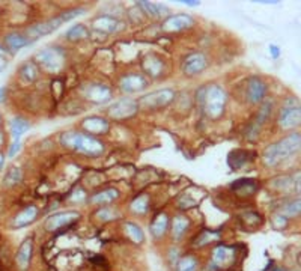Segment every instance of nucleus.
<instances>
[{
  "mask_svg": "<svg viewBox=\"0 0 301 271\" xmlns=\"http://www.w3.org/2000/svg\"><path fill=\"white\" fill-rule=\"evenodd\" d=\"M59 142L62 146L86 157H101L105 151L104 143L90 134L80 131H65L60 134Z\"/></svg>",
  "mask_w": 301,
  "mask_h": 271,
  "instance_id": "f257e3e1",
  "label": "nucleus"
},
{
  "mask_svg": "<svg viewBox=\"0 0 301 271\" xmlns=\"http://www.w3.org/2000/svg\"><path fill=\"white\" fill-rule=\"evenodd\" d=\"M301 148V136L300 133H291L289 136L268 145L264 149V163L268 167H274L285 160L292 158L298 154Z\"/></svg>",
  "mask_w": 301,
  "mask_h": 271,
  "instance_id": "f03ea898",
  "label": "nucleus"
},
{
  "mask_svg": "<svg viewBox=\"0 0 301 271\" xmlns=\"http://www.w3.org/2000/svg\"><path fill=\"white\" fill-rule=\"evenodd\" d=\"M86 14V9L83 8H75V9H71V11H65L59 15L53 17L47 21H41V23H36V24H32L30 27H27L26 29V36L29 38L30 41H35L41 36H45L51 32H54L56 29H59L60 26H63L65 23L71 21L73 18L78 17V15H83Z\"/></svg>",
  "mask_w": 301,
  "mask_h": 271,
  "instance_id": "7ed1b4c3",
  "label": "nucleus"
},
{
  "mask_svg": "<svg viewBox=\"0 0 301 271\" xmlns=\"http://www.w3.org/2000/svg\"><path fill=\"white\" fill-rule=\"evenodd\" d=\"M227 95L226 90L218 85H210L203 88L200 92V103L203 107V113L210 119H218L225 113Z\"/></svg>",
  "mask_w": 301,
  "mask_h": 271,
  "instance_id": "20e7f679",
  "label": "nucleus"
},
{
  "mask_svg": "<svg viewBox=\"0 0 301 271\" xmlns=\"http://www.w3.org/2000/svg\"><path fill=\"white\" fill-rule=\"evenodd\" d=\"M35 60L48 73H59L65 65V51L60 47H45L36 53Z\"/></svg>",
  "mask_w": 301,
  "mask_h": 271,
  "instance_id": "39448f33",
  "label": "nucleus"
},
{
  "mask_svg": "<svg viewBox=\"0 0 301 271\" xmlns=\"http://www.w3.org/2000/svg\"><path fill=\"white\" fill-rule=\"evenodd\" d=\"M301 124V107L295 97L288 98L279 113V125L282 130H295Z\"/></svg>",
  "mask_w": 301,
  "mask_h": 271,
  "instance_id": "423d86ee",
  "label": "nucleus"
},
{
  "mask_svg": "<svg viewBox=\"0 0 301 271\" xmlns=\"http://www.w3.org/2000/svg\"><path fill=\"white\" fill-rule=\"evenodd\" d=\"M175 100V90L173 89H160L155 92H149L139 100V103L146 108H161L166 107Z\"/></svg>",
  "mask_w": 301,
  "mask_h": 271,
  "instance_id": "0eeeda50",
  "label": "nucleus"
},
{
  "mask_svg": "<svg viewBox=\"0 0 301 271\" xmlns=\"http://www.w3.org/2000/svg\"><path fill=\"white\" fill-rule=\"evenodd\" d=\"M139 110V103L131 98H120L119 101L113 103L110 107H108V116L113 119H128L133 118Z\"/></svg>",
  "mask_w": 301,
  "mask_h": 271,
  "instance_id": "6e6552de",
  "label": "nucleus"
},
{
  "mask_svg": "<svg viewBox=\"0 0 301 271\" xmlns=\"http://www.w3.org/2000/svg\"><path fill=\"white\" fill-rule=\"evenodd\" d=\"M83 95H85V98L88 101L95 103V104H104V103H108L113 98L112 89L108 86H105V85H101V83L86 85L83 88Z\"/></svg>",
  "mask_w": 301,
  "mask_h": 271,
  "instance_id": "1a4fd4ad",
  "label": "nucleus"
},
{
  "mask_svg": "<svg viewBox=\"0 0 301 271\" xmlns=\"http://www.w3.org/2000/svg\"><path fill=\"white\" fill-rule=\"evenodd\" d=\"M119 88L127 93L142 92L148 88V78L146 75L139 73H130L119 78Z\"/></svg>",
  "mask_w": 301,
  "mask_h": 271,
  "instance_id": "9d476101",
  "label": "nucleus"
},
{
  "mask_svg": "<svg viewBox=\"0 0 301 271\" xmlns=\"http://www.w3.org/2000/svg\"><path fill=\"white\" fill-rule=\"evenodd\" d=\"M195 26V20L188 14H176V15L169 17L166 21L163 23V30L164 32H181L185 29H190V27Z\"/></svg>",
  "mask_w": 301,
  "mask_h": 271,
  "instance_id": "9b49d317",
  "label": "nucleus"
},
{
  "mask_svg": "<svg viewBox=\"0 0 301 271\" xmlns=\"http://www.w3.org/2000/svg\"><path fill=\"white\" fill-rule=\"evenodd\" d=\"M208 65V60L203 53H191L182 62V71L185 75H196L202 73Z\"/></svg>",
  "mask_w": 301,
  "mask_h": 271,
  "instance_id": "f8f14e48",
  "label": "nucleus"
},
{
  "mask_svg": "<svg viewBox=\"0 0 301 271\" xmlns=\"http://www.w3.org/2000/svg\"><path fill=\"white\" fill-rule=\"evenodd\" d=\"M80 219V214L77 211H68V212H58L51 217H48L47 222H45V229L53 232V230H58V229H62L68 225L74 223L75 220Z\"/></svg>",
  "mask_w": 301,
  "mask_h": 271,
  "instance_id": "ddd939ff",
  "label": "nucleus"
},
{
  "mask_svg": "<svg viewBox=\"0 0 301 271\" xmlns=\"http://www.w3.org/2000/svg\"><path fill=\"white\" fill-rule=\"evenodd\" d=\"M267 93V85L262 78L259 77H252L247 83V90H245V95H247V101L249 103H261Z\"/></svg>",
  "mask_w": 301,
  "mask_h": 271,
  "instance_id": "4468645a",
  "label": "nucleus"
},
{
  "mask_svg": "<svg viewBox=\"0 0 301 271\" xmlns=\"http://www.w3.org/2000/svg\"><path fill=\"white\" fill-rule=\"evenodd\" d=\"M142 66H143V71L152 78H157L163 74L164 71V62L160 56L157 54L150 53V54H146L142 60Z\"/></svg>",
  "mask_w": 301,
  "mask_h": 271,
  "instance_id": "2eb2a0df",
  "label": "nucleus"
},
{
  "mask_svg": "<svg viewBox=\"0 0 301 271\" xmlns=\"http://www.w3.org/2000/svg\"><path fill=\"white\" fill-rule=\"evenodd\" d=\"M81 127L85 128V131H88L90 134H105L108 130H110L108 120H105L104 118H100V116L86 118L83 122H81Z\"/></svg>",
  "mask_w": 301,
  "mask_h": 271,
  "instance_id": "dca6fc26",
  "label": "nucleus"
},
{
  "mask_svg": "<svg viewBox=\"0 0 301 271\" xmlns=\"http://www.w3.org/2000/svg\"><path fill=\"white\" fill-rule=\"evenodd\" d=\"M274 188L282 190V192H295L300 193V172H295L291 176H282L279 180L272 181Z\"/></svg>",
  "mask_w": 301,
  "mask_h": 271,
  "instance_id": "f3484780",
  "label": "nucleus"
},
{
  "mask_svg": "<svg viewBox=\"0 0 301 271\" xmlns=\"http://www.w3.org/2000/svg\"><path fill=\"white\" fill-rule=\"evenodd\" d=\"M234 257V250L226 246H217L212 250V259H211V268H220L229 264V261Z\"/></svg>",
  "mask_w": 301,
  "mask_h": 271,
  "instance_id": "a211bd4d",
  "label": "nucleus"
},
{
  "mask_svg": "<svg viewBox=\"0 0 301 271\" xmlns=\"http://www.w3.org/2000/svg\"><path fill=\"white\" fill-rule=\"evenodd\" d=\"M32 247H33V240L32 238H26L24 242L20 246L18 252H17V256H15V261H17V265L20 267V270H27L30 264V257H32Z\"/></svg>",
  "mask_w": 301,
  "mask_h": 271,
  "instance_id": "6ab92c4d",
  "label": "nucleus"
},
{
  "mask_svg": "<svg viewBox=\"0 0 301 271\" xmlns=\"http://www.w3.org/2000/svg\"><path fill=\"white\" fill-rule=\"evenodd\" d=\"M5 44H6L8 50L18 51V50H21L24 47H29L32 44V41L27 38L26 35H23V33L12 32V33H8L5 36Z\"/></svg>",
  "mask_w": 301,
  "mask_h": 271,
  "instance_id": "aec40b11",
  "label": "nucleus"
},
{
  "mask_svg": "<svg viewBox=\"0 0 301 271\" xmlns=\"http://www.w3.org/2000/svg\"><path fill=\"white\" fill-rule=\"evenodd\" d=\"M93 29L97 32H103V33H112V32H116L119 29V20L113 18V17H108V15H104V17H98L97 20H93L92 23Z\"/></svg>",
  "mask_w": 301,
  "mask_h": 271,
  "instance_id": "412c9836",
  "label": "nucleus"
},
{
  "mask_svg": "<svg viewBox=\"0 0 301 271\" xmlns=\"http://www.w3.org/2000/svg\"><path fill=\"white\" fill-rule=\"evenodd\" d=\"M271 101H265L261 107V110L257 112L256 118H255V122L252 124L250 130H249V137H255V136L257 134V131L261 130V127L264 125V122L268 119L270 113H271Z\"/></svg>",
  "mask_w": 301,
  "mask_h": 271,
  "instance_id": "4be33fe9",
  "label": "nucleus"
},
{
  "mask_svg": "<svg viewBox=\"0 0 301 271\" xmlns=\"http://www.w3.org/2000/svg\"><path fill=\"white\" fill-rule=\"evenodd\" d=\"M38 208L35 205H30V207H26L24 210H21L17 217L14 219V223L12 226L14 227H23V226H27V225H30L36 217H38Z\"/></svg>",
  "mask_w": 301,
  "mask_h": 271,
  "instance_id": "5701e85b",
  "label": "nucleus"
},
{
  "mask_svg": "<svg viewBox=\"0 0 301 271\" xmlns=\"http://www.w3.org/2000/svg\"><path fill=\"white\" fill-rule=\"evenodd\" d=\"M137 5L140 6V9L146 14L148 17H152V18H161V17L167 15V14H169V8H166L164 5H160V3L139 2Z\"/></svg>",
  "mask_w": 301,
  "mask_h": 271,
  "instance_id": "b1692460",
  "label": "nucleus"
},
{
  "mask_svg": "<svg viewBox=\"0 0 301 271\" xmlns=\"http://www.w3.org/2000/svg\"><path fill=\"white\" fill-rule=\"evenodd\" d=\"M167 226H169V217H167V214L161 212L155 217L152 225H150V234H152L155 238H160L166 234Z\"/></svg>",
  "mask_w": 301,
  "mask_h": 271,
  "instance_id": "393cba45",
  "label": "nucleus"
},
{
  "mask_svg": "<svg viewBox=\"0 0 301 271\" xmlns=\"http://www.w3.org/2000/svg\"><path fill=\"white\" fill-rule=\"evenodd\" d=\"M30 128V124L27 120H24L23 118H14L11 120V131H12V139L14 142H20L21 136L29 131Z\"/></svg>",
  "mask_w": 301,
  "mask_h": 271,
  "instance_id": "a878e982",
  "label": "nucleus"
},
{
  "mask_svg": "<svg viewBox=\"0 0 301 271\" xmlns=\"http://www.w3.org/2000/svg\"><path fill=\"white\" fill-rule=\"evenodd\" d=\"M119 192L116 188H107L104 192H100L97 195H93L90 199V203H95V205H103V203H110L115 199H118Z\"/></svg>",
  "mask_w": 301,
  "mask_h": 271,
  "instance_id": "bb28decb",
  "label": "nucleus"
},
{
  "mask_svg": "<svg viewBox=\"0 0 301 271\" xmlns=\"http://www.w3.org/2000/svg\"><path fill=\"white\" fill-rule=\"evenodd\" d=\"M188 219L185 215H176L173 219V223H172V234H173V238L175 240H180L182 238V235L185 234V230L188 227Z\"/></svg>",
  "mask_w": 301,
  "mask_h": 271,
  "instance_id": "cd10ccee",
  "label": "nucleus"
},
{
  "mask_svg": "<svg viewBox=\"0 0 301 271\" xmlns=\"http://www.w3.org/2000/svg\"><path fill=\"white\" fill-rule=\"evenodd\" d=\"M250 158H252V155L247 151H234L227 157V165L232 169H238V167L244 166Z\"/></svg>",
  "mask_w": 301,
  "mask_h": 271,
  "instance_id": "c85d7f7f",
  "label": "nucleus"
},
{
  "mask_svg": "<svg viewBox=\"0 0 301 271\" xmlns=\"http://www.w3.org/2000/svg\"><path fill=\"white\" fill-rule=\"evenodd\" d=\"M20 77L23 81H26V83H32V81L36 80L38 77V68L35 63L32 62H26L21 65L20 68Z\"/></svg>",
  "mask_w": 301,
  "mask_h": 271,
  "instance_id": "c756f323",
  "label": "nucleus"
},
{
  "mask_svg": "<svg viewBox=\"0 0 301 271\" xmlns=\"http://www.w3.org/2000/svg\"><path fill=\"white\" fill-rule=\"evenodd\" d=\"M65 36H66V39H70V41H81V39H86L89 36V32H88L85 24L77 23L66 32Z\"/></svg>",
  "mask_w": 301,
  "mask_h": 271,
  "instance_id": "7c9ffc66",
  "label": "nucleus"
},
{
  "mask_svg": "<svg viewBox=\"0 0 301 271\" xmlns=\"http://www.w3.org/2000/svg\"><path fill=\"white\" fill-rule=\"evenodd\" d=\"M149 210V196L148 195H140L135 197L133 202H131V211L134 214H146Z\"/></svg>",
  "mask_w": 301,
  "mask_h": 271,
  "instance_id": "2f4dec72",
  "label": "nucleus"
},
{
  "mask_svg": "<svg viewBox=\"0 0 301 271\" xmlns=\"http://www.w3.org/2000/svg\"><path fill=\"white\" fill-rule=\"evenodd\" d=\"M300 211H301V200H300L298 197H297V199H292V200H289V202H286L285 205L280 208V214L285 215L286 219H288V217H295V215H298Z\"/></svg>",
  "mask_w": 301,
  "mask_h": 271,
  "instance_id": "473e14b6",
  "label": "nucleus"
},
{
  "mask_svg": "<svg viewBox=\"0 0 301 271\" xmlns=\"http://www.w3.org/2000/svg\"><path fill=\"white\" fill-rule=\"evenodd\" d=\"M124 230H125V234L128 235V238L130 240H133L134 242H137V244H140V242H143V232H142V229L137 226V225H134V223H131V222H127L125 225H124Z\"/></svg>",
  "mask_w": 301,
  "mask_h": 271,
  "instance_id": "72a5a7b5",
  "label": "nucleus"
},
{
  "mask_svg": "<svg viewBox=\"0 0 301 271\" xmlns=\"http://www.w3.org/2000/svg\"><path fill=\"white\" fill-rule=\"evenodd\" d=\"M21 180H23V172H21V169L20 167H11L6 172V175H5L3 184H5V187H12V185L18 184Z\"/></svg>",
  "mask_w": 301,
  "mask_h": 271,
  "instance_id": "f704fd0d",
  "label": "nucleus"
},
{
  "mask_svg": "<svg viewBox=\"0 0 301 271\" xmlns=\"http://www.w3.org/2000/svg\"><path fill=\"white\" fill-rule=\"evenodd\" d=\"M178 271H197V259L196 256H184L178 261Z\"/></svg>",
  "mask_w": 301,
  "mask_h": 271,
  "instance_id": "c9c22d12",
  "label": "nucleus"
},
{
  "mask_svg": "<svg viewBox=\"0 0 301 271\" xmlns=\"http://www.w3.org/2000/svg\"><path fill=\"white\" fill-rule=\"evenodd\" d=\"M235 184L241 185V188H237V192L240 195H252V193H255V190H256V182H253L250 180H241Z\"/></svg>",
  "mask_w": 301,
  "mask_h": 271,
  "instance_id": "e433bc0d",
  "label": "nucleus"
},
{
  "mask_svg": "<svg viewBox=\"0 0 301 271\" xmlns=\"http://www.w3.org/2000/svg\"><path fill=\"white\" fill-rule=\"evenodd\" d=\"M218 237H220V235H218V232H217V234H215V232H203V234H200V235L197 237V240L195 241V246L200 247V246H203V244H208V242L217 240Z\"/></svg>",
  "mask_w": 301,
  "mask_h": 271,
  "instance_id": "4c0bfd02",
  "label": "nucleus"
},
{
  "mask_svg": "<svg viewBox=\"0 0 301 271\" xmlns=\"http://www.w3.org/2000/svg\"><path fill=\"white\" fill-rule=\"evenodd\" d=\"M97 219L103 220V222H108V220H113L116 219V214H115V210H110V208H103L97 212Z\"/></svg>",
  "mask_w": 301,
  "mask_h": 271,
  "instance_id": "58836bf2",
  "label": "nucleus"
},
{
  "mask_svg": "<svg viewBox=\"0 0 301 271\" xmlns=\"http://www.w3.org/2000/svg\"><path fill=\"white\" fill-rule=\"evenodd\" d=\"M286 222H288V219H286V217L282 215V214H277V215L272 217V225H274V227H277V229L286 227Z\"/></svg>",
  "mask_w": 301,
  "mask_h": 271,
  "instance_id": "ea45409f",
  "label": "nucleus"
},
{
  "mask_svg": "<svg viewBox=\"0 0 301 271\" xmlns=\"http://www.w3.org/2000/svg\"><path fill=\"white\" fill-rule=\"evenodd\" d=\"M83 199H86V193H85L81 188H77L75 192L71 195V197H70V200H71V202H81Z\"/></svg>",
  "mask_w": 301,
  "mask_h": 271,
  "instance_id": "a19ab883",
  "label": "nucleus"
},
{
  "mask_svg": "<svg viewBox=\"0 0 301 271\" xmlns=\"http://www.w3.org/2000/svg\"><path fill=\"white\" fill-rule=\"evenodd\" d=\"M21 149V142H12L11 148H9V152H8V157H15Z\"/></svg>",
  "mask_w": 301,
  "mask_h": 271,
  "instance_id": "79ce46f5",
  "label": "nucleus"
},
{
  "mask_svg": "<svg viewBox=\"0 0 301 271\" xmlns=\"http://www.w3.org/2000/svg\"><path fill=\"white\" fill-rule=\"evenodd\" d=\"M6 66H8V60L2 56V54H0V73L5 71V70H6Z\"/></svg>",
  "mask_w": 301,
  "mask_h": 271,
  "instance_id": "37998d69",
  "label": "nucleus"
},
{
  "mask_svg": "<svg viewBox=\"0 0 301 271\" xmlns=\"http://www.w3.org/2000/svg\"><path fill=\"white\" fill-rule=\"evenodd\" d=\"M270 50H271V53H272V58H279V56H280V50H279V47L271 45Z\"/></svg>",
  "mask_w": 301,
  "mask_h": 271,
  "instance_id": "c03bdc74",
  "label": "nucleus"
},
{
  "mask_svg": "<svg viewBox=\"0 0 301 271\" xmlns=\"http://www.w3.org/2000/svg\"><path fill=\"white\" fill-rule=\"evenodd\" d=\"M176 259H180V257H178V250H176V249H173V250L170 252V261H172V262H175Z\"/></svg>",
  "mask_w": 301,
  "mask_h": 271,
  "instance_id": "a18cd8bd",
  "label": "nucleus"
},
{
  "mask_svg": "<svg viewBox=\"0 0 301 271\" xmlns=\"http://www.w3.org/2000/svg\"><path fill=\"white\" fill-rule=\"evenodd\" d=\"M181 3H185V5H190V6H197L199 2H190V0H182Z\"/></svg>",
  "mask_w": 301,
  "mask_h": 271,
  "instance_id": "49530a36",
  "label": "nucleus"
},
{
  "mask_svg": "<svg viewBox=\"0 0 301 271\" xmlns=\"http://www.w3.org/2000/svg\"><path fill=\"white\" fill-rule=\"evenodd\" d=\"M3 161H5V155L0 154V170H2V167H3Z\"/></svg>",
  "mask_w": 301,
  "mask_h": 271,
  "instance_id": "de8ad7c7",
  "label": "nucleus"
},
{
  "mask_svg": "<svg viewBox=\"0 0 301 271\" xmlns=\"http://www.w3.org/2000/svg\"><path fill=\"white\" fill-rule=\"evenodd\" d=\"M267 271H285L283 268H280V267H274L272 270H267Z\"/></svg>",
  "mask_w": 301,
  "mask_h": 271,
  "instance_id": "09e8293b",
  "label": "nucleus"
},
{
  "mask_svg": "<svg viewBox=\"0 0 301 271\" xmlns=\"http://www.w3.org/2000/svg\"><path fill=\"white\" fill-rule=\"evenodd\" d=\"M6 51H8V48H5L2 44H0V53H6Z\"/></svg>",
  "mask_w": 301,
  "mask_h": 271,
  "instance_id": "8fccbe9b",
  "label": "nucleus"
},
{
  "mask_svg": "<svg viewBox=\"0 0 301 271\" xmlns=\"http://www.w3.org/2000/svg\"><path fill=\"white\" fill-rule=\"evenodd\" d=\"M3 92H5V89H0V100L3 98Z\"/></svg>",
  "mask_w": 301,
  "mask_h": 271,
  "instance_id": "3c124183",
  "label": "nucleus"
},
{
  "mask_svg": "<svg viewBox=\"0 0 301 271\" xmlns=\"http://www.w3.org/2000/svg\"><path fill=\"white\" fill-rule=\"evenodd\" d=\"M2 142H3V136L0 134V145H2Z\"/></svg>",
  "mask_w": 301,
  "mask_h": 271,
  "instance_id": "603ef678",
  "label": "nucleus"
},
{
  "mask_svg": "<svg viewBox=\"0 0 301 271\" xmlns=\"http://www.w3.org/2000/svg\"><path fill=\"white\" fill-rule=\"evenodd\" d=\"M0 124H2V118H0Z\"/></svg>",
  "mask_w": 301,
  "mask_h": 271,
  "instance_id": "864d4df0",
  "label": "nucleus"
}]
</instances>
